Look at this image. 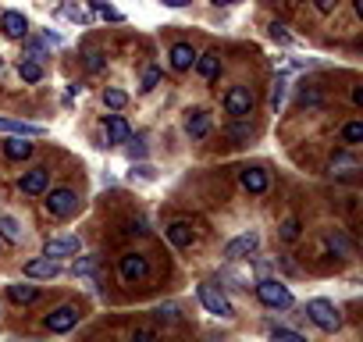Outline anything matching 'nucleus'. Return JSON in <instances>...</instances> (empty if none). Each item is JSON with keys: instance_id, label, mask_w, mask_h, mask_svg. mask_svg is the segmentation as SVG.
<instances>
[{"instance_id": "46", "label": "nucleus", "mask_w": 363, "mask_h": 342, "mask_svg": "<svg viewBox=\"0 0 363 342\" xmlns=\"http://www.w3.org/2000/svg\"><path fill=\"white\" fill-rule=\"evenodd\" d=\"M267 4H271V0H267Z\"/></svg>"}, {"instance_id": "11", "label": "nucleus", "mask_w": 363, "mask_h": 342, "mask_svg": "<svg viewBox=\"0 0 363 342\" xmlns=\"http://www.w3.org/2000/svg\"><path fill=\"white\" fill-rule=\"evenodd\" d=\"M61 271H64V268L54 261V256H47V253L25 264V278H57Z\"/></svg>"}, {"instance_id": "30", "label": "nucleus", "mask_w": 363, "mask_h": 342, "mask_svg": "<svg viewBox=\"0 0 363 342\" xmlns=\"http://www.w3.org/2000/svg\"><path fill=\"white\" fill-rule=\"evenodd\" d=\"M64 14H68L72 21H79V26H85V21H90V14H85L79 4H64Z\"/></svg>"}, {"instance_id": "1", "label": "nucleus", "mask_w": 363, "mask_h": 342, "mask_svg": "<svg viewBox=\"0 0 363 342\" xmlns=\"http://www.w3.org/2000/svg\"><path fill=\"white\" fill-rule=\"evenodd\" d=\"M256 296H260V303L271 307V310H289L292 307V292L278 282V278H260V282H256Z\"/></svg>"}, {"instance_id": "4", "label": "nucleus", "mask_w": 363, "mask_h": 342, "mask_svg": "<svg viewBox=\"0 0 363 342\" xmlns=\"http://www.w3.org/2000/svg\"><path fill=\"white\" fill-rule=\"evenodd\" d=\"M43 203H47V214H54V218H72L75 207H79V200H75L72 189H50Z\"/></svg>"}, {"instance_id": "13", "label": "nucleus", "mask_w": 363, "mask_h": 342, "mask_svg": "<svg viewBox=\"0 0 363 342\" xmlns=\"http://www.w3.org/2000/svg\"><path fill=\"white\" fill-rule=\"evenodd\" d=\"M132 139V128L121 114H107V143H128Z\"/></svg>"}, {"instance_id": "17", "label": "nucleus", "mask_w": 363, "mask_h": 342, "mask_svg": "<svg viewBox=\"0 0 363 342\" xmlns=\"http://www.w3.org/2000/svg\"><path fill=\"white\" fill-rule=\"evenodd\" d=\"M43 253L47 256H72V253H79V239L72 235V239H47V246H43Z\"/></svg>"}, {"instance_id": "18", "label": "nucleus", "mask_w": 363, "mask_h": 342, "mask_svg": "<svg viewBox=\"0 0 363 342\" xmlns=\"http://www.w3.org/2000/svg\"><path fill=\"white\" fill-rule=\"evenodd\" d=\"M4 154H8L11 161H25V157H32V143H29V136H14V139H8V143H4Z\"/></svg>"}, {"instance_id": "32", "label": "nucleus", "mask_w": 363, "mask_h": 342, "mask_svg": "<svg viewBox=\"0 0 363 342\" xmlns=\"http://www.w3.org/2000/svg\"><path fill=\"white\" fill-rule=\"evenodd\" d=\"M282 239H289V243L299 239V221H295V218H289V221L282 225Z\"/></svg>"}, {"instance_id": "25", "label": "nucleus", "mask_w": 363, "mask_h": 342, "mask_svg": "<svg viewBox=\"0 0 363 342\" xmlns=\"http://www.w3.org/2000/svg\"><path fill=\"white\" fill-rule=\"evenodd\" d=\"M125 103H128V93H125V90H114V86H111V90H103V107H111V111H121Z\"/></svg>"}, {"instance_id": "5", "label": "nucleus", "mask_w": 363, "mask_h": 342, "mask_svg": "<svg viewBox=\"0 0 363 342\" xmlns=\"http://www.w3.org/2000/svg\"><path fill=\"white\" fill-rule=\"evenodd\" d=\"M225 111L231 118H249L253 114V93L246 90V86H231V90L225 93Z\"/></svg>"}, {"instance_id": "3", "label": "nucleus", "mask_w": 363, "mask_h": 342, "mask_svg": "<svg viewBox=\"0 0 363 342\" xmlns=\"http://www.w3.org/2000/svg\"><path fill=\"white\" fill-rule=\"evenodd\" d=\"M200 303H203L214 317H231V314H235V310H231V299H228L218 285H210V282L200 285Z\"/></svg>"}, {"instance_id": "41", "label": "nucleus", "mask_w": 363, "mask_h": 342, "mask_svg": "<svg viewBox=\"0 0 363 342\" xmlns=\"http://www.w3.org/2000/svg\"><path fill=\"white\" fill-rule=\"evenodd\" d=\"M353 103H356V107L363 103V86H353Z\"/></svg>"}, {"instance_id": "28", "label": "nucleus", "mask_w": 363, "mask_h": 342, "mask_svg": "<svg viewBox=\"0 0 363 342\" xmlns=\"http://www.w3.org/2000/svg\"><path fill=\"white\" fill-rule=\"evenodd\" d=\"M157 82H160V68H146L139 90H143V93H149V90H157Z\"/></svg>"}, {"instance_id": "34", "label": "nucleus", "mask_w": 363, "mask_h": 342, "mask_svg": "<svg viewBox=\"0 0 363 342\" xmlns=\"http://www.w3.org/2000/svg\"><path fill=\"white\" fill-rule=\"evenodd\" d=\"M271 36H274L278 43H292V36H289V29L282 26V21H271Z\"/></svg>"}, {"instance_id": "16", "label": "nucleus", "mask_w": 363, "mask_h": 342, "mask_svg": "<svg viewBox=\"0 0 363 342\" xmlns=\"http://www.w3.org/2000/svg\"><path fill=\"white\" fill-rule=\"evenodd\" d=\"M167 239H171V246L185 250V246H192V239H196V232H192V225H189V221H175V225L167 228Z\"/></svg>"}, {"instance_id": "40", "label": "nucleus", "mask_w": 363, "mask_h": 342, "mask_svg": "<svg viewBox=\"0 0 363 342\" xmlns=\"http://www.w3.org/2000/svg\"><path fill=\"white\" fill-rule=\"evenodd\" d=\"M128 143H132V139H128ZM128 157H132V161L136 157H146V146L143 143H132V146H128Z\"/></svg>"}, {"instance_id": "26", "label": "nucleus", "mask_w": 363, "mask_h": 342, "mask_svg": "<svg viewBox=\"0 0 363 342\" xmlns=\"http://www.w3.org/2000/svg\"><path fill=\"white\" fill-rule=\"evenodd\" d=\"M96 14H103V18H111V21H121V11H114V8H107V0H85Z\"/></svg>"}, {"instance_id": "8", "label": "nucleus", "mask_w": 363, "mask_h": 342, "mask_svg": "<svg viewBox=\"0 0 363 342\" xmlns=\"http://www.w3.org/2000/svg\"><path fill=\"white\" fill-rule=\"evenodd\" d=\"M118 271H121L125 282H143V278L149 274V264H146L143 253H125L118 261Z\"/></svg>"}, {"instance_id": "22", "label": "nucleus", "mask_w": 363, "mask_h": 342, "mask_svg": "<svg viewBox=\"0 0 363 342\" xmlns=\"http://www.w3.org/2000/svg\"><path fill=\"white\" fill-rule=\"evenodd\" d=\"M0 235H4V243H18L21 239V225L8 214H0Z\"/></svg>"}, {"instance_id": "9", "label": "nucleus", "mask_w": 363, "mask_h": 342, "mask_svg": "<svg viewBox=\"0 0 363 342\" xmlns=\"http://www.w3.org/2000/svg\"><path fill=\"white\" fill-rule=\"evenodd\" d=\"M0 32H4L8 39H25L29 36V21L21 11H4L0 14Z\"/></svg>"}, {"instance_id": "21", "label": "nucleus", "mask_w": 363, "mask_h": 342, "mask_svg": "<svg viewBox=\"0 0 363 342\" xmlns=\"http://www.w3.org/2000/svg\"><path fill=\"white\" fill-rule=\"evenodd\" d=\"M242 185H246L249 192H267V171L246 168V171H242Z\"/></svg>"}, {"instance_id": "27", "label": "nucleus", "mask_w": 363, "mask_h": 342, "mask_svg": "<svg viewBox=\"0 0 363 342\" xmlns=\"http://www.w3.org/2000/svg\"><path fill=\"white\" fill-rule=\"evenodd\" d=\"M285 79H278L274 82V90H271V107H274V111H282V103H285Z\"/></svg>"}, {"instance_id": "36", "label": "nucleus", "mask_w": 363, "mask_h": 342, "mask_svg": "<svg viewBox=\"0 0 363 342\" xmlns=\"http://www.w3.org/2000/svg\"><path fill=\"white\" fill-rule=\"evenodd\" d=\"M132 175H139V179H146V182H154V179H157V171L149 168V164H139V168L132 171Z\"/></svg>"}, {"instance_id": "29", "label": "nucleus", "mask_w": 363, "mask_h": 342, "mask_svg": "<svg viewBox=\"0 0 363 342\" xmlns=\"http://www.w3.org/2000/svg\"><path fill=\"white\" fill-rule=\"evenodd\" d=\"M271 335L278 339V342H307L299 332H292V328H271Z\"/></svg>"}, {"instance_id": "20", "label": "nucleus", "mask_w": 363, "mask_h": 342, "mask_svg": "<svg viewBox=\"0 0 363 342\" xmlns=\"http://www.w3.org/2000/svg\"><path fill=\"white\" fill-rule=\"evenodd\" d=\"M8 296H11V303H18V307H25V303H36L39 299V289L36 285H8Z\"/></svg>"}, {"instance_id": "14", "label": "nucleus", "mask_w": 363, "mask_h": 342, "mask_svg": "<svg viewBox=\"0 0 363 342\" xmlns=\"http://www.w3.org/2000/svg\"><path fill=\"white\" fill-rule=\"evenodd\" d=\"M192 64H196V72H200L207 82L221 75V54H218V50H210V54H203V57L196 54V61H192Z\"/></svg>"}, {"instance_id": "15", "label": "nucleus", "mask_w": 363, "mask_h": 342, "mask_svg": "<svg viewBox=\"0 0 363 342\" xmlns=\"http://www.w3.org/2000/svg\"><path fill=\"white\" fill-rule=\"evenodd\" d=\"M192 61H196V50H192L189 43H175V47H171V68L175 72H189Z\"/></svg>"}, {"instance_id": "33", "label": "nucleus", "mask_w": 363, "mask_h": 342, "mask_svg": "<svg viewBox=\"0 0 363 342\" xmlns=\"http://www.w3.org/2000/svg\"><path fill=\"white\" fill-rule=\"evenodd\" d=\"M85 68H90V72H100V68H103L100 50H85Z\"/></svg>"}, {"instance_id": "37", "label": "nucleus", "mask_w": 363, "mask_h": 342, "mask_svg": "<svg viewBox=\"0 0 363 342\" xmlns=\"http://www.w3.org/2000/svg\"><path fill=\"white\" fill-rule=\"evenodd\" d=\"M75 274H93V261H90V256H82V261H75Z\"/></svg>"}, {"instance_id": "43", "label": "nucleus", "mask_w": 363, "mask_h": 342, "mask_svg": "<svg viewBox=\"0 0 363 342\" xmlns=\"http://www.w3.org/2000/svg\"><path fill=\"white\" fill-rule=\"evenodd\" d=\"M210 4H218V8H228V4H235V0H210Z\"/></svg>"}, {"instance_id": "19", "label": "nucleus", "mask_w": 363, "mask_h": 342, "mask_svg": "<svg viewBox=\"0 0 363 342\" xmlns=\"http://www.w3.org/2000/svg\"><path fill=\"white\" fill-rule=\"evenodd\" d=\"M185 132H189L192 139H203V136L210 132V114H207V111L189 114V121H185Z\"/></svg>"}, {"instance_id": "7", "label": "nucleus", "mask_w": 363, "mask_h": 342, "mask_svg": "<svg viewBox=\"0 0 363 342\" xmlns=\"http://www.w3.org/2000/svg\"><path fill=\"white\" fill-rule=\"evenodd\" d=\"M256 246H260V235H256V232H242V235H235V239L225 246V261H242V256L256 253Z\"/></svg>"}, {"instance_id": "12", "label": "nucleus", "mask_w": 363, "mask_h": 342, "mask_svg": "<svg viewBox=\"0 0 363 342\" xmlns=\"http://www.w3.org/2000/svg\"><path fill=\"white\" fill-rule=\"evenodd\" d=\"M0 132H8V136H29V139H36V136H43L47 128L43 125H32V121H18V118H0Z\"/></svg>"}, {"instance_id": "23", "label": "nucleus", "mask_w": 363, "mask_h": 342, "mask_svg": "<svg viewBox=\"0 0 363 342\" xmlns=\"http://www.w3.org/2000/svg\"><path fill=\"white\" fill-rule=\"evenodd\" d=\"M18 75L25 79V82H39V79H43V64H39L36 57H29V61L18 64Z\"/></svg>"}, {"instance_id": "38", "label": "nucleus", "mask_w": 363, "mask_h": 342, "mask_svg": "<svg viewBox=\"0 0 363 342\" xmlns=\"http://www.w3.org/2000/svg\"><path fill=\"white\" fill-rule=\"evenodd\" d=\"M313 4H317V11H320V14H331V11L338 8V0H313Z\"/></svg>"}, {"instance_id": "6", "label": "nucleus", "mask_w": 363, "mask_h": 342, "mask_svg": "<svg viewBox=\"0 0 363 342\" xmlns=\"http://www.w3.org/2000/svg\"><path fill=\"white\" fill-rule=\"evenodd\" d=\"M43 325H47V332H54V335H64V332H72L79 325V310L75 307H57V310L47 314Z\"/></svg>"}, {"instance_id": "42", "label": "nucleus", "mask_w": 363, "mask_h": 342, "mask_svg": "<svg viewBox=\"0 0 363 342\" xmlns=\"http://www.w3.org/2000/svg\"><path fill=\"white\" fill-rule=\"evenodd\" d=\"M167 8H185V4H192V0H164Z\"/></svg>"}, {"instance_id": "24", "label": "nucleus", "mask_w": 363, "mask_h": 342, "mask_svg": "<svg viewBox=\"0 0 363 342\" xmlns=\"http://www.w3.org/2000/svg\"><path fill=\"white\" fill-rule=\"evenodd\" d=\"M342 143H346V146H360L363 143V121H349L346 128H342Z\"/></svg>"}, {"instance_id": "44", "label": "nucleus", "mask_w": 363, "mask_h": 342, "mask_svg": "<svg viewBox=\"0 0 363 342\" xmlns=\"http://www.w3.org/2000/svg\"><path fill=\"white\" fill-rule=\"evenodd\" d=\"M353 8H356V14L363 18V0H353Z\"/></svg>"}, {"instance_id": "35", "label": "nucleus", "mask_w": 363, "mask_h": 342, "mask_svg": "<svg viewBox=\"0 0 363 342\" xmlns=\"http://www.w3.org/2000/svg\"><path fill=\"white\" fill-rule=\"evenodd\" d=\"M228 136H235V139H249V136H253V125H231V128H228Z\"/></svg>"}, {"instance_id": "39", "label": "nucleus", "mask_w": 363, "mask_h": 342, "mask_svg": "<svg viewBox=\"0 0 363 342\" xmlns=\"http://www.w3.org/2000/svg\"><path fill=\"white\" fill-rule=\"evenodd\" d=\"M331 168H356V161H353L349 154H338V157L331 161Z\"/></svg>"}, {"instance_id": "45", "label": "nucleus", "mask_w": 363, "mask_h": 342, "mask_svg": "<svg viewBox=\"0 0 363 342\" xmlns=\"http://www.w3.org/2000/svg\"><path fill=\"white\" fill-rule=\"evenodd\" d=\"M303 4H307V0H303Z\"/></svg>"}, {"instance_id": "31", "label": "nucleus", "mask_w": 363, "mask_h": 342, "mask_svg": "<svg viewBox=\"0 0 363 342\" xmlns=\"http://www.w3.org/2000/svg\"><path fill=\"white\" fill-rule=\"evenodd\" d=\"M328 250H335V253H349V239H346V235H328Z\"/></svg>"}, {"instance_id": "10", "label": "nucleus", "mask_w": 363, "mask_h": 342, "mask_svg": "<svg viewBox=\"0 0 363 342\" xmlns=\"http://www.w3.org/2000/svg\"><path fill=\"white\" fill-rule=\"evenodd\" d=\"M50 189V171L47 168H32L21 175V192H29V197H39V192Z\"/></svg>"}, {"instance_id": "2", "label": "nucleus", "mask_w": 363, "mask_h": 342, "mask_svg": "<svg viewBox=\"0 0 363 342\" xmlns=\"http://www.w3.org/2000/svg\"><path fill=\"white\" fill-rule=\"evenodd\" d=\"M307 317L313 321L320 332H335L342 325V314L335 310V303H328V299H310V303H307Z\"/></svg>"}]
</instances>
